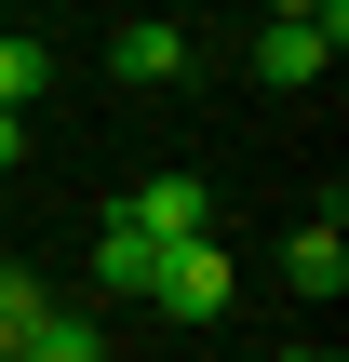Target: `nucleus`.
I'll return each mask as SVG.
<instances>
[{"instance_id": "obj_8", "label": "nucleus", "mask_w": 349, "mask_h": 362, "mask_svg": "<svg viewBox=\"0 0 349 362\" xmlns=\"http://www.w3.org/2000/svg\"><path fill=\"white\" fill-rule=\"evenodd\" d=\"M40 81H54V54H40V40H13V27H0V107H27V94H40Z\"/></svg>"}, {"instance_id": "obj_11", "label": "nucleus", "mask_w": 349, "mask_h": 362, "mask_svg": "<svg viewBox=\"0 0 349 362\" xmlns=\"http://www.w3.org/2000/svg\"><path fill=\"white\" fill-rule=\"evenodd\" d=\"M282 362H336V349H282Z\"/></svg>"}, {"instance_id": "obj_7", "label": "nucleus", "mask_w": 349, "mask_h": 362, "mask_svg": "<svg viewBox=\"0 0 349 362\" xmlns=\"http://www.w3.org/2000/svg\"><path fill=\"white\" fill-rule=\"evenodd\" d=\"M13 362H108V336H94V322H54V309H40V322H27V349Z\"/></svg>"}, {"instance_id": "obj_12", "label": "nucleus", "mask_w": 349, "mask_h": 362, "mask_svg": "<svg viewBox=\"0 0 349 362\" xmlns=\"http://www.w3.org/2000/svg\"><path fill=\"white\" fill-rule=\"evenodd\" d=\"M269 362H282V349H269Z\"/></svg>"}, {"instance_id": "obj_3", "label": "nucleus", "mask_w": 349, "mask_h": 362, "mask_svg": "<svg viewBox=\"0 0 349 362\" xmlns=\"http://www.w3.org/2000/svg\"><path fill=\"white\" fill-rule=\"evenodd\" d=\"M336 54H349V13H323V27H269V40H256V81H282V94H309V81H323Z\"/></svg>"}, {"instance_id": "obj_5", "label": "nucleus", "mask_w": 349, "mask_h": 362, "mask_svg": "<svg viewBox=\"0 0 349 362\" xmlns=\"http://www.w3.org/2000/svg\"><path fill=\"white\" fill-rule=\"evenodd\" d=\"M282 282H296V296H309V309H323V296H349V242H336V215H323V228H296V242H282Z\"/></svg>"}, {"instance_id": "obj_6", "label": "nucleus", "mask_w": 349, "mask_h": 362, "mask_svg": "<svg viewBox=\"0 0 349 362\" xmlns=\"http://www.w3.org/2000/svg\"><path fill=\"white\" fill-rule=\"evenodd\" d=\"M94 282H108V296H148V282H161V242H135V228L108 215V228H94Z\"/></svg>"}, {"instance_id": "obj_4", "label": "nucleus", "mask_w": 349, "mask_h": 362, "mask_svg": "<svg viewBox=\"0 0 349 362\" xmlns=\"http://www.w3.org/2000/svg\"><path fill=\"white\" fill-rule=\"evenodd\" d=\"M108 81H135V94L188 81V27H161V13H148V27H121V40H108Z\"/></svg>"}, {"instance_id": "obj_1", "label": "nucleus", "mask_w": 349, "mask_h": 362, "mask_svg": "<svg viewBox=\"0 0 349 362\" xmlns=\"http://www.w3.org/2000/svg\"><path fill=\"white\" fill-rule=\"evenodd\" d=\"M108 215H121L135 242H161V255H175V242H215V188H202V175H148V188L108 202Z\"/></svg>"}, {"instance_id": "obj_10", "label": "nucleus", "mask_w": 349, "mask_h": 362, "mask_svg": "<svg viewBox=\"0 0 349 362\" xmlns=\"http://www.w3.org/2000/svg\"><path fill=\"white\" fill-rule=\"evenodd\" d=\"M13 148H27V121H13V107H0V175H13Z\"/></svg>"}, {"instance_id": "obj_2", "label": "nucleus", "mask_w": 349, "mask_h": 362, "mask_svg": "<svg viewBox=\"0 0 349 362\" xmlns=\"http://www.w3.org/2000/svg\"><path fill=\"white\" fill-rule=\"evenodd\" d=\"M148 296H161V309H175V322H215V309H229V296H242V269H229V242H175V255H161V282H148Z\"/></svg>"}, {"instance_id": "obj_9", "label": "nucleus", "mask_w": 349, "mask_h": 362, "mask_svg": "<svg viewBox=\"0 0 349 362\" xmlns=\"http://www.w3.org/2000/svg\"><path fill=\"white\" fill-rule=\"evenodd\" d=\"M323 13H349V0H269V27H323Z\"/></svg>"}]
</instances>
